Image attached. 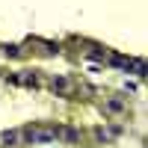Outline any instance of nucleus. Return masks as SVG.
I'll use <instances>...</instances> for the list:
<instances>
[{"instance_id":"nucleus-2","label":"nucleus","mask_w":148,"mask_h":148,"mask_svg":"<svg viewBox=\"0 0 148 148\" xmlns=\"http://www.w3.org/2000/svg\"><path fill=\"white\" fill-rule=\"evenodd\" d=\"M53 89H59V92H68V89H71V83H68L65 77H53Z\"/></svg>"},{"instance_id":"nucleus-3","label":"nucleus","mask_w":148,"mask_h":148,"mask_svg":"<svg viewBox=\"0 0 148 148\" xmlns=\"http://www.w3.org/2000/svg\"><path fill=\"white\" fill-rule=\"evenodd\" d=\"M107 110H110V113H121L125 104H121V101H107Z\"/></svg>"},{"instance_id":"nucleus-1","label":"nucleus","mask_w":148,"mask_h":148,"mask_svg":"<svg viewBox=\"0 0 148 148\" xmlns=\"http://www.w3.org/2000/svg\"><path fill=\"white\" fill-rule=\"evenodd\" d=\"M24 139H27V142H53L56 133H53V130H27V133H24Z\"/></svg>"},{"instance_id":"nucleus-4","label":"nucleus","mask_w":148,"mask_h":148,"mask_svg":"<svg viewBox=\"0 0 148 148\" xmlns=\"http://www.w3.org/2000/svg\"><path fill=\"white\" fill-rule=\"evenodd\" d=\"M0 142H3V145H12V142H18V133H3V136H0Z\"/></svg>"}]
</instances>
